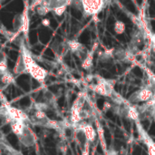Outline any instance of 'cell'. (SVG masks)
Wrapping results in <instances>:
<instances>
[{
    "label": "cell",
    "mask_w": 155,
    "mask_h": 155,
    "mask_svg": "<svg viewBox=\"0 0 155 155\" xmlns=\"http://www.w3.org/2000/svg\"><path fill=\"white\" fill-rule=\"evenodd\" d=\"M19 47H20V54H22V56L24 58L27 73L30 74V75L34 79H35L38 83H40V84L44 83L47 76L48 72L35 62V60L33 57V54L28 50V48L25 46V45L24 44L23 41L20 42Z\"/></svg>",
    "instance_id": "6da1fadb"
},
{
    "label": "cell",
    "mask_w": 155,
    "mask_h": 155,
    "mask_svg": "<svg viewBox=\"0 0 155 155\" xmlns=\"http://www.w3.org/2000/svg\"><path fill=\"white\" fill-rule=\"evenodd\" d=\"M105 0H72L71 5L79 10L84 16L98 15L104 7Z\"/></svg>",
    "instance_id": "7a4b0ae2"
},
{
    "label": "cell",
    "mask_w": 155,
    "mask_h": 155,
    "mask_svg": "<svg viewBox=\"0 0 155 155\" xmlns=\"http://www.w3.org/2000/svg\"><path fill=\"white\" fill-rule=\"evenodd\" d=\"M72 0H39L37 5L46 7L49 12H53L55 15L61 16L65 12L68 5H71Z\"/></svg>",
    "instance_id": "3957f363"
},
{
    "label": "cell",
    "mask_w": 155,
    "mask_h": 155,
    "mask_svg": "<svg viewBox=\"0 0 155 155\" xmlns=\"http://www.w3.org/2000/svg\"><path fill=\"white\" fill-rule=\"evenodd\" d=\"M17 137L19 141L21 142V143L25 147H31L35 144V137L33 132L26 125H25L22 133Z\"/></svg>",
    "instance_id": "277c9868"
},
{
    "label": "cell",
    "mask_w": 155,
    "mask_h": 155,
    "mask_svg": "<svg viewBox=\"0 0 155 155\" xmlns=\"http://www.w3.org/2000/svg\"><path fill=\"white\" fill-rule=\"evenodd\" d=\"M125 28H126V25L123 22V21H116L114 23V32L117 34V35H122L125 32Z\"/></svg>",
    "instance_id": "5b68a950"
},
{
    "label": "cell",
    "mask_w": 155,
    "mask_h": 155,
    "mask_svg": "<svg viewBox=\"0 0 155 155\" xmlns=\"http://www.w3.org/2000/svg\"><path fill=\"white\" fill-rule=\"evenodd\" d=\"M42 25H43L44 26L48 27V26L50 25V21H49V19H47V18L43 19V20H42Z\"/></svg>",
    "instance_id": "8992f818"
},
{
    "label": "cell",
    "mask_w": 155,
    "mask_h": 155,
    "mask_svg": "<svg viewBox=\"0 0 155 155\" xmlns=\"http://www.w3.org/2000/svg\"><path fill=\"white\" fill-rule=\"evenodd\" d=\"M151 40H152V44H153V47L155 49V34L151 35Z\"/></svg>",
    "instance_id": "52a82bcc"
},
{
    "label": "cell",
    "mask_w": 155,
    "mask_h": 155,
    "mask_svg": "<svg viewBox=\"0 0 155 155\" xmlns=\"http://www.w3.org/2000/svg\"><path fill=\"white\" fill-rule=\"evenodd\" d=\"M153 78H154V81H155V76H153Z\"/></svg>",
    "instance_id": "ba28073f"
},
{
    "label": "cell",
    "mask_w": 155,
    "mask_h": 155,
    "mask_svg": "<svg viewBox=\"0 0 155 155\" xmlns=\"http://www.w3.org/2000/svg\"><path fill=\"white\" fill-rule=\"evenodd\" d=\"M133 1H134V0H133Z\"/></svg>",
    "instance_id": "9c48e42d"
}]
</instances>
